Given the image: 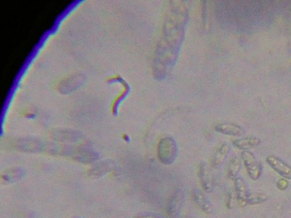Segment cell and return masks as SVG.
<instances>
[{"label": "cell", "instance_id": "obj_4", "mask_svg": "<svg viewBox=\"0 0 291 218\" xmlns=\"http://www.w3.org/2000/svg\"><path fill=\"white\" fill-rule=\"evenodd\" d=\"M266 161L267 164L281 177L287 180H291V166L288 163L274 156H268Z\"/></svg>", "mask_w": 291, "mask_h": 218}, {"label": "cell", "instance_id": "obj_10", "mask_svg": "<svg viewBox=\"0 0 291 218\" xmlns=\"http://www.w3.org/2000/svg\"><path fill=\"white\" fill-rule=\"evenodd\" d=\"M261 141L256 137L242 138L233 141L232 145L236 149L243 151H250L260 145Z\"/></svg>", "mask_w": 291, "mask_h": 218}, {"label": "cell", "instance_id": "obj_9", "mask_svg": "<svg viewBox=\"0 0 291 218\" xmlns=\"http://www.w3.org/2000/svg\"><path fill=\"white\" fill-rule=\"evenodd\" d=\"M241 168V161L240 158L237 156L232 155L229 156L226 166V172L227 177L231 180L235 181L238 178V175Z\"/></svg>", "mask_w": 291, "mask_h": 218}, {"label": "cell", "instance_id": "obj_11", "mask_svg": "<svg viewBox=\"0 0 291 218\" xmlns=\"http://www.w3.org/2000/svg\"><path fill=\"white\" fill-rule=\"evenodd\" d=\"M216 130L225 135L239 136L244 133V129L237 125L233 124H220L217 125Z\"/></svg>", "mask_w": 291, "mask_h": 218}, {"label": "cell", "instance_id": "obj_7", "mask_svg": "<svg viewBox=\"0 0 291 218\" xmlns=\"http://www.w3.org/2000/svg\"><path fill=\"white\" fill-rule=\"evenodd\" d=\"M235 189L238 203L240 206H245L247 205V198L250 193L248 191L247 184L243 179L238 177L235 179Z\"/></svg>", "mask_w": 291, "mask_h": 218}, {"label": "cell", "instance_id": "obj_1", "mask_svg": "<svg viewBox=\"0 0 291 218\" xmlns=\"http://www.w3.org/2000/svg\"><path fill=\"white\" fill-rule=\"evenodd\" d=\"M179 154V147L173 138L164 137L160 140L157 147L158 160L165 165H172Z\"/></svg>", "mask_w": 291, "mask_h": 218}, {"label": "cell", "instance_id": "obj_12", "mask_svg": "<svg viewBox=\"0 0 291 218\" xmlns=\"http://www.w3.org/2000/svg\"><path fill=\"white\" fill-rule=\"evenodd\" d=\"M268 199V195L264 193L254 192L249 194L247 198V204L257 205L266 202Z\"/></svg>", "mask_w": 291, "mask_h": 218}, {"label": "cell", "instance_id": "obj_14", "mask_svg": "<svg viewBox=\"0 0 291 218\" xmlns=\"http://www.w3.org/2000/svg\"><path fill=\"white\" fill-rule=\"evenodd\" d=\"M137 218H164L163 217L159 216V215L151 213H145L139 215L137 217Z\"/></svg>", "mask_w": 291, "mask_h": 218}, {"label": "cell", "instance_id": "obj_2", "mask_svg": "<svg viewBox=\"0 0 291 218\" xmlns=\"http://www.w3.org/2000/svg\"><path fill=\"white\" fill-rule=\"evenodd\" d=\"M241 158L250 178L254 181L258 180L262 174V166L254 153L250 151H243Z\"/></svg>", "mask_w": 291, "mask_h": 218}, {"label": "cell", "instance_id": "obj_3", "mask_svg": "<svg viewBox=\"0 0 291 218\" xmlns=\"http://www.w3.org/2000/svg\"><path fill=\"white\" fill-rule=\"evenodd\" d=\"M198 176L203 190L206 193H212L215 188L214 178L211 169L206 163H200Z\"/></svg>", "mask_w": 291, "mask_h": 218}, {"label": "cell", "instance_id": "obj_6", "mask_svg": "<svg viewBox=\"0 0 291 218\" xmlns=\"http://www.w3.org/2000/svg\"><path fill=\"white\" fill-rule=\"evenodd\" d=\"M231 147L227 143H222L216 149L213 153L212 165L213 168L218 169L227 159L229 153L231 152Z\"/></svg>", "mask_w": 291, "mask_h": 218}, {"label": "cell", "instance_id": "obj_8", "mask_svg": "<svg viewBox=\"0 0 291 218\" xmlns=\"http://www.w3.org/2000/svg\"><path fill=\"white\" fill-rule=\"evenodd\" d=\"M192 198L194 203L203 213L206 214H212L213 213L214 209L212 204L201 191L198 190L193 191Z\"/></svg>", "mask_w": 291, "mask_h": 218}, {"label": "cell", "instance_id": "obj_5", "mask_svg": "<svg viewBox=\"0 0 291 218\" xmlns=\"http://www.w3.org/2000/svg\"><path fill=\"white\" fill-rule=\"evenodd\" d=\"M185 195L182 191L177 190L171 195L167 207V213L169 216L174 217L179 213L182 207Z\"/></svg>", "mask_w": 291, "mask_h": 218}, {"label": "cell", "instance_id": "obj_13", "mask_svg": "<svg viewBox=\"0 0 291 218\" xmlns=\"http://www.w3.org/2000/svg\"><path fill=\"white\" fill-rule=\"evenodd\" d=\"M289 186V182L285 178H281L277 182V187L280 190H286Z\"/></svg>", "mask_w": 291, "mask_h": 218}]
</instances>
